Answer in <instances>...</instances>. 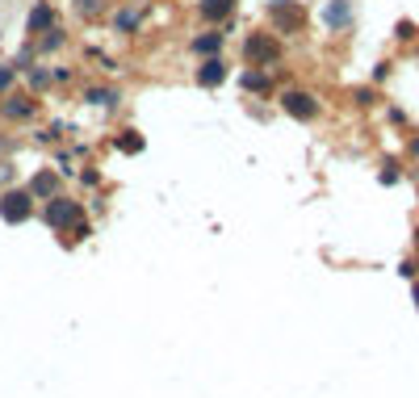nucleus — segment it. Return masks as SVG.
I'll return each mask as SVG.
<instances>
[{
	"label": "nucleus",
	"instance_id": "1",
	"mask_svg": "<svg viewBox=\"0 0 419 398\" xmlns=\"http://www.w3.org/2000/svg\"><path fill=\"white\" fill-rule=\"evenodd\" d=\"M281 59V42L273 34H248L243 38V63L248 67H273Z\"/></svg>",
	"mask_w": 419,
	"mask_h": 398
},
{
	"label": "nucleus",
	"instance_id": "2",
	"mask_svg": "<svg viewBox=\"0 0 419 398\" xmlns=\"http://www.w3.org/2000/svg\"><path fill=\"white\" fill-rule=\"evenodd\" d=\"M269 17H273V34H298L306 25V8L298 0H269Z\"/></svg>",
	"mask_w": 419,
	"mask_h": 398
},
{
	"label": "nucleus",
	"instance_id": "3",
	"mask_svg": "<svg viewBox=\"0 0 419 398\" xmlns=\"http://www.w3.org/2000/svg\"><path fill=\"white\" fill-rule=\"evenodd\" d=\"M281 109H285L294 122H315V118H319L315 92H302V88H285V92H281Z\"/></svg>",
	"mask_w": 419,
	"mask_h": 398
},
{
	"label": "nucleus",
	"instance_id": "4",
	"mask_svg": "<svg viewBox=\"0 0 419 398\" xmlns=\"http://www.w3.org/2000/svg\"><path fill=\"white\" fill-rule=\"evenodd\" d=\"M0 218H4V222H29V218H34V197H29L25 189L4 193V197H0Z\"/></svg>",
	"mask_w": 419,
	"mask_h": 398
},
{
	"label": "nucleus",
	"instance_id": "5",
	"mask_svg": "<svg viewBox=\"0 0 419 398\" xmlns=\"http://www.w3.org/2000/svg\"><path fill=\"white\" fill-rule=\"evenodd\" d=\"M76 218H80V206H76V201H67V197H50V201L42 206V222H46V227H55V231L71 227Z\"/></svg>",
	"mask_w": 419,
	"mask_h": 398
},
{
	"label": "nucleus",
	"instance_id": "6",
	"mask_svg": "<svg viewBox=\"0 0 419 398\" xmlns=\"http://www.w3.org/2000/svg\"><path fill=\"white\" fill-rule=\"evenodd\" d=\"M222 80H227V63H222L218 55H210V59L197 67V84H201V88H218Z\"/></svg>",
	"mask_w": 419,
	"mask_h": 398
},
{
	"label": "nucleus",
	"instance_id": "7",
	"mask_svg": "<svg viewBox=\"0 0 419 398\" xmlns=\"http://www.w3.org/2000/svg\"><path fill=\"white\" fill-rule=\"evenodd\" d=\"M323 21H327L332 29H348V25H353V0H327Z\"/></svg>",
	"mask_w": 419,
	"mask_h": 398
},
{
	"label": "nucleus",
	"instance_id": "8",
	"mask_svg": "<svg viewBox=\"0 0 419 398\" xmlns=\"http://www.w3.org/2000/svg\"><path fill=\"white\" fill-rule=\"evenodd\" d=\"M25 193H29V197H46V201H50V197H59V176L42 168V172H34V180H29V189H25Z\"/></svg>",
	"mask_w": 419,
	"mask_h": 398
},
{
	"label": "nucleus",
	"instance_id": "9",
	"mask_svg": "<svg viewBox=\"0 0 419 398\" xmlns=\"http://www.w3.org/2000/svg\"><path fill=\"white\" fill-rule=\"evenodd\" d=\"M0 109H4V118H8V122H29L38 105H34L29 97H4V105H0Z\"/></svg>",
	"mask_w": 419,
	"mask_h": 398
},
{
	"label": "nucleus",
	"instance_id": "10",
	"mask_svg": "<svg viewBox=\"0 0 419 398\" xmlns=\"http://www.w3.org/2000/svg\"><path fill=\"white\" fill-rule=\"evenodd\" d=\"M50 25H55V8H50L46 0L34 4V8H29V34H46Z\"/></svg>",
	"mask_w": 419,
	"mask_h": 398
},
{
	"label": "nucleus",
	"instance_id": "11",
	"mask_svg": "<svg viewBox=\"0 0 419 398\" xmlns=\"http://www.w3.org/2000/svg\"><path fill=\"white\" fill-rule=\"evenodd\" d=\"M197 8H201L206 21H227V17L235 13V0H201Z\"/></svg>",
	"mask_w": 419,
	"mask_h": 398
},
{
	"label": "nucleus",
	"instance_id": "12",
	"mask_svg": "<svg viewBox=\"0 0 419 398\" xmlns=\"http://www.w3.org/2000/svg\"><path fill=\"white\" fill-rule=\"evenodd\" d=\"M218 50H222V34H197V38H193V55L210 59V55H218Z\"/></svg>",
	"mask_w": 419,
	"mask_h": 398
},
{
	"label": "nucleus",
	"instance_id": "13",
	"mask_svg": "<svg viewBox=\"0 0 419 398\" xmlns=\"http://www.w3.org/2000/svg\"><path fill=\"white\" fill-rule=\"evenodd\" d=\"M239 84H243L248 92H264L273 80H269V71H264V67H252V71H243V76H239Z\"/></svg>",
	"mask_w": 419,
	"mask_h": 398
},
{
	"label": "nucleus",
	"instance_id": "14",
	"mask_svg": "<svg viewBox=\"0 0 419 398\" xmlns=\"http://www.w3.org/2000/svg\"><path fill=\"white\" fill-rule=\"evenodd\" d=\"M84 101L97 105V109H113V105H118V92H113V88H88Z\"/></svg>",
	"mask_w": 419,
	"mask_h": 398
},
{
	"label": "nucleus",
	"instance_id": "15",
	"mask_svg": "<svg viewBox=\"0 0 419 398\" xmlns=\"http://www.w3.org/2000/svg\"><path fill=\"white\" fill-rule=\"evenodd\" d=\"M139 21H143V13H139V8H122L113 25H118V34H134V29H139Z\"/></svg>",
	"mask_w": 419,
	"mask_h": 398
},
{
	"label": "nucleus",
	"instance_id": "16",
	"mask_svg": "<svg viewBox=\"0 0 419 398\" xmlns=\"http://www.w3.org/2000/svg\"><path fill=\"white\" fill-rule=\"evenodd\" d=\"M118 151H126V155H134V151H143V138H139L134 130H122V134H118Z\"/></svg>",
	"mask_w": 419,
	"mask_h": 398
},
{
	"label": "nucleus",
	"instance_id": "17",
	"mask_svg": "<svg viewBox=\"0 0 419 398\" xmlns=\"http://www.w3.org/2000/svg\"><path fill=\"white\" fill-rule=\"evenodd\" d=\"M59 46H63V29H59V25H50V29H46V38H42V50H59Z\"/></svg>",
	"mask_w": 419,
	"mask_h": 398
},
{
	"label": "nucleus",
	"instance_id": "18",
	"mask_svg": "<svg viewBox=\"0 0 419 398\" xmlns=\"http://www.w3.org/2000/svg\"><path fill=\"white\" fill-rule=\"evenodd\" d=\"M399 180V164L390 159V164H382V185H395Z\"/></svg>",
	"mask_w": 419,
	"mask_h": 398
},
{
	"label": "nucleus",
	"instance_id": "19",
	"mask_svg": "<svg viewBox=\"0 0 419 398\" xmlns=\"http://www.w3.org/2000/svg\"><path fill=\"white\" fill-rule=\"evenodd\" d=\"M29 84H34V88H46V84H50V76H46L42 67H34V71H29Z\"/></svg>",
	"mask_w": 419,
	"mask_h": 398
},
{
	"label": "nucleus",
	"instance_id": "20",
	"mask_svg": "<svg viewBox=\"0 0 419 398\" xmlns=\"http://www.w3.org/2000/svg\"><path fill=\"white\" fill-rule=\"evenodd\" d=\"M80 13H84V17H97V13H101V0H80Z\"/></svg>",
	"mask_w": 419,
	"mask_h": 398
},
{
	"label": "nucleus",
	"instance_id": "21",
	"mask_svg": "<svg viewBox=\"0 0 419 398\" xmlns=\"http://www.w3.org/2000/svg\"><path fill=\"white\" fill-rule=\"evenodd\" d=\"M13 76H17V71H13V63H4V67H0V92L13 84Z\"/></svg>",
	"mask_w": 419,
	"mask_h": 398
},
{
	"label": "nucleus",
	"instance_id": "22",
	"mask_svg": "<svg viewBox=\"0 0 419 398\" xmlns=\"http://www.w3.org/2000/svg\"><path fill=\"white\" fill-rule=\"evenodd\" d=\"M353 97H357V105H374V88H357Z\"/></svg>",
	"mask_w": 419,
	"mask_h": 398
},
{
	"label": "nucleus",
	"instance_id": "23",
	"mask_svg": "<svg viewBox=\"0 0 419 398\" xmlns=\"http://www.w3.org/2000/svg\"><path fill=\"white\" fill-rule=\"evenodd\" d=\"M399 38H416V25H411V21H399Z\"/></svg>",
	"mask_w": 419,
	"mask_h": 398
},
{
	"label": "nucleus",
	"instance_id": "24",
	"mask_svg": "<svg viewBox=\"0 0 419 398\" xmlns=\"http://www.w3.org/2000/svg\"><path fill=\"white\" fill-rule=\"evenodd\" d=\"M411 155H419V138H411Z\"/></svg>",
	"mask_w": 419,
	"mask_h": 398
},
{
	"label": "nucleus",
	"instance_id": "25",
	"mask_svg": "<svg viewBox=\"0 0 419 398\" xmlns=\"http://www.w3.org/2000/svg\"><path fill=\"white\" fill-rule=\"evenodd\" d=\"M416 302H419V285H416Z\"/></svg>",
	"mask_w": 419,
	"mask_h": 398
}]
</instances>
